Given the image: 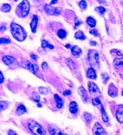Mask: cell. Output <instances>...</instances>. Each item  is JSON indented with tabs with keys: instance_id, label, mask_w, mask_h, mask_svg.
I'll return each instance as SVG.
<instances>
[{
	"instance_id": "obj_32",
	"label": "cell",
	"mask_w": 123,
	"mask_h": 135,
	"mask_svg": "<svg viewBox=\"0 0 123 135\" xmlns=\"http://www.w3.org/2000/svg\"><path fill=\"white\" fill-rule=\"evenodd\" d=\"M39 92H40V94H42V95H47V94H48V89H47V88H43V87H40V88H39Z\"/></svg>"
},
{
	"instance_id": "obj_7",
	"label": "cell",
	"mask_w": 123,
	"mask_h": 135,
	"mask_svg": "<svg viewBox=\"0 0 123 135\" xmlns=\"http://www.w3.org/2000/svg\"><path fill=\"white\" fill-rule=\"evenodd\" d=\"M93 134L94 135H100L105 134V132L101 124L98 122H96L93 126Z\"/></svg>"
},
{
	"instance_id": "obj_17",
	"label": "cell",
	"mask_w": 123,
	"mask_h": 135,
	"mask_svg": "<svg viewBox=\"0 0 123 135\" xmlns=\"http://www.w3.org/2000/svg\"><path fill=\"white\" fill-rule=\"evenodd\" d=\"M26 65H27V69H28L31 72H33V74H36V72H37V69H38L37 65H36V64H32L31 62H30V61H27Z\"/></svg>"
},
{
	"instance_id": "obj_40",
	"label": "cell",
	"mask_w": 123,
	"mask_h": 135,
	"mask_svg": "<svg viewBox=\"0 0 123 135\" xmlns=\"http://www.w3.org/2000/svg\"><path fill=\"white\" fill-rule=\"evenodd\" d=\"M41 67H42V69H43V70H45V69L48 67V64H47V63H46V62H43V63L42 64V65H41Z\"/></svg>"
},
{
	"instance_id": "obj_49",
	"label": "cell",
	"mask_w": 123,
	"mask_h": 135,
	"mask_svg": "<svg viewBox=\"0 0 123 135\" xmlns=\"http://www.w3.org/2000/svg\"><path fill=\"white\" fill-rule=\"evenodd\" d=\"M37 106H38L39 108H41V107H42V105L40 104V103H38V104H37Z\"/></svg>"
},
{
	"instance_id": "obj_14",
	"label": "cell",
	"mask_w": 123,
	"mask_h": 135,
	"mask_svg": "<svg viewBox=\"0 0 123 135\" xmlns=\"http://www.w3.org/2000/svg\"><path fill=\"white\" fill-rule=\"evenodd\" d=\"M86 77L89 79H95L97 78V74L93 68H89L86 72Z\"/></svg>"
},
{
	"instance_id": "obj_47",
	"label": "cell",
	"mask_w": 123,
	"mask_h": 135,
	"mask_svg": "<svg viewBox=\"0 0 123 135\" xmlns=\"http://www.w3.org/2000/svg\"><path fill=\"white\" fill-rule=\"evenodd\" d=\"M58 2V0H52L51 1H50V4L52 5V4H55Z\"/></svg>"
},
{
	"instance_id": "obj_38",
	"label": "cell",
	"mask_w": 123,
	"mask_h": 135,
	"mask_svg": "<svg viewBox=\"0 0 123 135\" xmlns=\"http://www.w3.org/2000/svg\"><path fill=\"white\" fill-rule=\"evenodd\" d=\"M89 33L91 34H92V35H95V36H97V35H98V32H97V30H95V29L91 30Z\"/></svg>"
},
{
	"instance_id": "obj_20",
	"label": "cell",
	"mask_w": 123,
	"mask_h": 135,
	"mask_svg": "<svg viewBox=\"0 0 123 135\" xmlns=\"http://www.w3.org/2000/svg\"><path fill=\"white\" fill-rule=\"evenodd\" d=\"M101 118H102V120L104 122H107L109 121V116L107 115V113L106 112L103 106H101Z\"/></svg>"
},
{
	"instance_id": "obj_9",
	"label": "cell",
	"mask_w": 123,
	"mask_h": 135,
	"mask_svg": "<svg viewBox=\"0 0 123 135\" xmlns=\"http://www.w3.org/2000/svg\"><path fill=\"white\" fill-rule=\"evenodd\" d=\"M116 118L120 123H123V105H119L116 111Z\"/></svg>"
},
{
	"instance_id": "obj_52",
	"label": "cell",
	"mask_w": 123,
	"mask_h": 135,
	"mask_svg": "<svg viewBox=\"0 0 123 135\" xmlns=\"http://www.w3.org/2000/svg\"><path fill=\"white\" fill-rule=\"evenodd\" d=\"M14 1H17L18 0H14Z\"/></svg>"
},
{
	"instance_id": "obj_24",
	"label": "cell",
	"mask_w": 123,
	"mask_h": 135,
	"mask_svg": "<svg viewBox=\"0 0 123 135\" xmlns=\"http://www.w3.org/2000/svg\"><path fill=\"white\" fill-rule=\"evenodd\" d=\"M57 35H58V36L61 39H63V38H65L66 37L67 33H66V32L65 30H63V29H60V30H58Z\"/></svg>"
},
{
	"instance_id": "obj_35",
	"label": "cell",
	"mask_w": 123,
	"mask_h": 135,
	"mask_svg": "<svg viewBox=\"0 0 123 135\" xmlns=\"http://www.w3.org/2000/svg\"><path fill=\"white\" fill-rule=\"evenodd\" d=\"M49 44H48V42L47 41H45V40H43V41H42V48H48V46H49Z\"/></svg>"
},
{
	"instance_id": "obj_41",
	"label": "cell",
	"mask_w": 123,
	"mask_h": 135,
	"mask_svg": "<svg viewBox=\"0 0 123 135\" xmlns=\"http://www.w3.org/2000/svg\"><path fill=\"white\" fill-rule=\"evenodd\" d=\"M6 30H7V27H6V25H1V28H0V30H1V32H4V31H5Z\"/></svg>"
},
{
	"instance_id": "obj_28",
	"label": "cell",
	"mask_w": 123,
	"mask_h": 135,
	"mask_svg": "<svg viewBox=\"0 0 123 135\" xmlns=\"http://www.w3.org/2000/svg\"><path fill=\"white\" fill-rule=\"evenodd\" d=\"M78 5L81 7V9H82L83 10H86L87 8V3H86V1L85 0H81L79 2Z\"/></svg>"
},
{
	"instance_id": "obj_37",
	"label": "cell",
	"mask_w": 123,
	"mask_h": 135,
	"mask_svg": "<svg viewBox=\"0 0 123 135\" xmlns=\"http://www.w3.org/2000/svg\"><path fill=\"white\" fill-rule=\"evenodd\" d=\"M102 77H103V79H104V82H107L109 79H110V77H109V76L108 75H107L105 73H104V74H102Z\"/></svg>"
},
{
	"instance_id": "obj_26",
	"label": "cell",
	"mask_w": 123,
	"mask_h": 135,
	"mask_svg": "<svg viewBox=\"0 0 123 135\" xmlns=\"http://www.w3.org/2000/svg\"><path fill=\"white\" fill-rule=\"evenodd\" d=\"M1 10L4 12H8L11 10V6L8 4H4L1 8Z\"/></svg>"
},
{
	"instance_id": "obj_15",
	"label": "cell",
	"mask_w": 123,
	"mask_h": 135,
	"mask_svg": "<svg viewBox=\"0 0 123 135\" xmlns=\"http://www.w3.org/2000/svg\"><path fill=\"white\" fill-rule=\"evenodd\" d=\"M48 131L51 135H63L59 129H58L57 128L54 127L53 126H49Z\"/></svg>"
},
{
	"instance_id": "obj_27",
	"label": "cell",
	"mask_w": 123,
	"mask_h": 135,
	"mask_svg": "<svg viewBox=\"0 0 123 135\" xmlns=\"http://www.w3.org/2000/svg\"><path fill=\"white\" fill-rule=\"evenodd\" d=\"M84 119H85L86 121L88 124L91 123V120H92V116H91V114H90L89 113L85 112L84 113Z\"/></svg>"
},
{
	"instance_id": "obj_53",
	"label": "cell",
	"mask_w": 123,
	"mask_h": 135,
	"mask_svg": "<svg viewBox=\"0 0 123 135\" xmlns=\"http://www.w3.org/2000/svg\"><path fill=\"white\" fill-rule=\"evenodd\" d=\"M105 135V134H102V135Z\"/></svg>"
},
{
	"instance_id": "obj_43",
	"label": "cell",
	"mask_w": 123,
	"mask_h": 135,
	"mask_svg": "<svg viewBox=\"0 0 123 135\" xmlns=\"http://www.w3.org/2000/svg\"><path fill=\"white\" fill-rule=\"evenodd\" d=\"M8 135H17V133H16L14 131H13V130H10V131H9V132H8Z\"/></svg>"
},
{
	"instance_id": "obj_29",
	"label": "cell",
	"mask_w": 123,
	"mask_h": 135,
	"mask_svg": "<svg viewBox=\"0 0 123 135\" xmlns=\"http://www.w3.org/2000/svg\"><path fill=\"white\" fill-rule=\"evenodd\" d=\"M8 105H9L8 102H6V101L0 102V108H1V111H4V109L7 108Z\"/></svg>"
},
{
	"instance_id": "obj_50",
	"label": "cell",
	"mask_w": 123,
	"mask_h": 135,
	"mask_svg": "<svg viewBox=\"0 0 123 135\" xmlns=\"http://www.w3.org/2000/svg\"><path fill=\"white\" fill-rule=\"evenodd\" d=\"M66 48H71V45L69 44V45H66Z\"/></svg>"
},
{
	"instance_id": "obj_19",
	"label": "cell",
	"mask_w": 123,
	"mask_h": 135,
	"mask_svg": "<svg viewBox=\"0 0 123 135\" xmlns=\"http://www.w3.org/2000/svg\"><path fill=\"white\" fill-rule=\"evenodd\" d=\"M54 98H55V100H56V106H57V108H61L63 107V100L57 94H55Z\"/></svg>"
},
{
	"instance_id": "obj_48",
	"label": "cell",
	"mask_w": 123,
	"mask_h": 135,
	"mask_svg": "<svg viewBox=\"0 0 123 135\" xmlns=\"http://www.w3.org/2000/svg\"><path fill=\"white\" fill-rule=\"evenodd\" d=\"M48 48H49L50 49H53V48H54V46L53 45H50V44L49 46H48Z\"/></svg>"
},
{
	"instance_id": "obj_10",
	"label": "cell",
	"mask_w": 123,
	"mask_h": 135,
	"mask_svg": "<svg viewBox=\"0 0 123 135\" xmlns=\"http://www.w3.org/2000/svg\"><path fill=\"white\" fill-rule=\"evenodd\" d=\"M108 94L110 95V96H111L112 98H114V97L117 96V94H118L117 88L113 84H111V85L109 86Z\"/></svg>"
},
{
	"instance_id": "obj_42",
	"label": "cell",
	"mask_w": 123,
	"mask_h": 135,
	"mask_svg": "<svg viewBox=\"0 0 123 135\" xmlns=\"http://www.w3.org/2000/svg\"><path fill=\"white\" fill-rule=\"evenodd\" d=\"M30 57H31V59H33V60H35V61L37 60V58H38L36 54H31Z\"/></svg>"
},
{
	"instance_id": "obj_2",
	"label": "cell",
	"mask_w": 123,
	"mask_h": 135,
	"mask_svg": "<svg viewBox=\"0 0 123 135\" xmlns=\"http://www.w3.org/2000/svg\"><path fill=\"white\" fill-rule=\"evenodd\" d=\"M28 127L31 132L35 135H46L45 131L43 127L36 121L30 120L28 121Z\"/></svg>"
},
{
	"instance_id": "obj_36",
	"label": "cell",
	"mask_w": 123,
	"mask_h": 135,
	"mask_svg": "<svg viewBox=\"0 0 123 135\" xmlns=\"http://www.w3.org/2000/svg\"><path fill=\"white\" fill-rule=\"evenodd\" d=\"M81 23H82V21H81V20H80L78 18H76V20H75V27H74V28H75V29L77 28V27H78V25H80Z\"/></svg>"
},
{
	"instance_id": "obj_18",
	"label": "cell",
	"mask_w": 123,
	"mask_h": 135,
	"mask_svg": "<svg viewBox=\"0 0 123 135\" xmlns=\"http://www.w3.org/2000/svg\"><path fill=\"white\" fill-rule=\"evenodd\" d=\"M71 54L74 56L78 57L81 54V49L78 47V45H74L71 48Z\"/></svg>"
},
{
	"instance_id": "obj_23",
	"label": "cell",
	"mask_w": 123,
	"mask_h": 135,
	"mask_svg": "<svg viewBox=\"0 0 123 135\" xmlns=\"http://www.w3.org/2000/svg\"><path fill=\"white\" fill-rule=\"evenodd\" d=\"M25 112H26V108H25V106L23 105H20L17 108V115H19V116L23 115V114H24Z\"/></svg>"
},
{
	"instance_id": "obj_51",
	"label": "cell",
	"mask_w": 123,
	"mask_h": 135,
	"mask_svg": "<svg viewBox=\"0 0 123 135\" xmlns=\"http://www.w3.org/2000/svg\"><path fill=\"white\" fill-rule=\"evenodd\" d=\"M122 95H123V92H122Z\"/></svg>"
},
{
	"instance_id": "obj_54",
	"label": "cell",
	"mask_w": 123,
	"mask_h": 135,
	"mask_svg": "<svg viewBox=\"0 0 123 135\" xmlns=\"http://www.w3.org/2000/svg\"></svg>"
},
{
	"instance_id": "obj_3",
	"label": "cell",
	"mask_w": 123,
	"mask_h": 135,
	"mask_svg": "<svg viewBox=\"0 0 123 135\" xmlns=\"http://www.w3.org/2000/svg\"><path fill=\"white\" fill-rule=\"evenodd\" d=\"M18 7L21 10L22 16L26 17L30 12V2L27 0H23V1L20 2V4H19Z\"/></svg>"
},
{
	"instance_id": "obj_25",
	"label": "cell",
	"mask_w": 123,
	"mask_h": 135,
	"mask_svg": "<svg viewBox=\"0 0 123 135\" xmlns=\"http://www.w3.org/2000/svg\"><path fill=\"white\" fill-rule=\"evenodd\" d=\"M75 38L78 40H85L86 36L82 31H78L75 33Z\"/></svg>"
},
{
	"instance_id": "obj_45",
	"label": "cell",
	"mask_w": 123,
	"mask_h": 135,
	"mask_svg": "<svg viewBox=\"0 0 123 135\" xmlns=\"http://www.w3.org/2000/svg\"><path fill=\"white\" fill-rule=\"evenodd\" d=\"M97 42H95V41H91L90 42V45H93V46H96L97 45Z\"/></svg>"
},
{
	"instance_id": "obj_8",
	"label": "cell",
	"mask_w": 123,
	"mask_h": 135,
	"mask_svg": "<svg viewBox=\"0 0 123 135\" xmlns=\"http://www.w3.org/2000/svg\"><path fill=\"white\" fill-rule=\"evenodd\" d=\"M78 94L81 95V99L83 100V101L85 102V103L88 101V100H89V95H88L87 91L86 90V89H85L84 87H80V88H78Z\"/></svg>"
},
{
	"instance_id": "obj_31",
	"label": "cell",
	"mask_w": 123,
	"mask_h": 135,
	"mask_svg": "<svg viewBox=\"0 0 123 135\" xmlns=\"http://www.w3.org/2000/svg\"><path fill=\"white\" fill-rule=\"evenodd\" d=\"M11 43V41L10 39H7V38H0V44H9Z\"/></svg>"
},
{
	"instance_id": "obj_33",
	"label": "cell",
	"mask_w": 123,
	"mask_h": 135,
	"mask_svg": "<svg viewBox=\"0 0 123 135\" xmlns=\"http://www.w3.org/2000/svg\"><path fill=\"white\" fill-rule=\"evenodd\" d=\"M92 104L94 105H100L101 101L99 100V98H93L92 99Z\"/></svg>"
},
{
	"instance_id": "obj_1",
	"label": "cell",
	"mask_w": 123,
	"mask_h": 135,
	"mask_svg": "<svg viewBox=\"0 0 123 135\" xmlns=\"http://www.w3.org/2000/svg\"><path fill=\"white\" fill-rule=\"evenodd\" d=\"M10 30L12 36L18 41H23L27 38V33L22 26L17 23H12L10 25Z\"/></svg>"
},
{
	"instance_id": "obj_12",
	"label": "cell",
	"mask_w": 123,
	"mask_h": 135,
	"mask_svg": "<svg viewBox=\"0 0 123 135\" xmlns=\"http://www.w3.org/2000/svg\"><path fill=\"white\" fill-rule=\"evenodd\" d=\"M30 28L33 33H36L37 30V15H34L33 18L31 21V23L30 24Z\"/></svg>"
},
{
	"instance_id": "obj_30",
	"label": "cell",
	"mask_w": 123,
	"mask_h": 135,
	"mask_svg": "<svg viewBox=\"0 0 123 135\" xmlns=\"http://www.w3.org/2000/svg\"><path fill=\"white\" fill-rule=\"evenodd\" d=\"M33 100L35 102H37V103H39L40 101V97L39 96V95L37 93V92H34L33 93Z\"/></svg>"
},
{
	"instance_id": "obj_34",
	"label": "cell",
	"mask_w": 123,
	"mask_h": 135,
	"mask_svg": "<svg viewBox=\"0 0 123 135\" xmlns=\"http://www.w3.org/2000/svg\"><path fill=\"white\" fill-rule=\"evenodd\" d=\"M97 10L99 12L101 15H103V14L106 12L105 8H104V7H97Z\"/></svg>"
},
{
	"instance_id": "obj_13",
	"label": "cell",
	"mask_w": 123,
	"mask_h": 135,
	"mask_svg": "<svg viewBox=\"0 0 123 135\" xmlns=\"http://www.w3.org/2000/svg\"><path fill=\"white\" fill-rule=\"evenodd\" d=\"M78 104L76 103V102L72 101L71 102L70 105H69V111L72 114H75L78 111Z\"/></svg>"
},
{
	"instance_id": "obj_6",
	"label": "cell",
	"mask_w": 123,
	"mask_h": 135,
	"mask_svg": "<svg viewBox=\"0 0 123 135\" xmlns=\"http://www.w3.org/2000/svg\"><path fill=\"white\" fill-rule=\"evenodd\" d=\"M44 9L45 11L50 15H58L61 14V8H58V7H53L51 6V4H46L44 6Z\"/></svg>"
},
{
	"instance_id": "obj_16",
	"label": "cell",
	"mask_w": 123,
	"mask_h": 135,
	"mask_svg": "<svg viewBox=\"0 0 123 135\" xmlns=\"http://www.w3.org/2000/svg\"><path fill=\"white\" fill-rule=\"evenodd\" d=\"M117 56H120L121 58H117L114 61V64L116 66H119V65H123V54L120 51H117Z\"/></svg>"
},
{
	"instance_id": "obj_44",
	"label": "cell",
	"mask_w": 123,
	"mask_h": 135,
	"mask_svg": "<svg viewBox=\"0 0 123 135\" xmlns=\"http://www.w3.org/2000/svg\"><path fill=\"white\" fill-rule=\"evenodd\" d=\"M0 77H1V79H0V83H2L4 82V76L2 72H0Z\"/></svg>"
},
{
	"instance_id": "obj_46",
	"label": "cell",
	"mask_w": 123,
	"mask_h": 135,
	"mask_svg": "<svg viewBox=\"0 0 123 135\" xmlns=\"http://www.w3.org/2000/svg\"><path fill=\"white\" fill-rule=\"evenodd\" d=\"M98 1H99V2L100 4H107L105 0H98Z\"/></svg>"
},
{
	"instance_id": "obj_5",
	"label": "cell",
	"mask_w": 123,
	"mask_h": 135,
	"mask_svg": "<svg viewBox=\"0 0 123 135\" xmlns=\"http://www.w3.org/2000/svg\"><path fill=\"white\" fill-rule=\"evenodd\" d=\"M88 87H89V90L91 95L93 96V97H95V98H98V96L100 95V91L99 90L97 85L94 82H88Z\"/></svg>"
},
{
	"instance_id": "obj_22",
	"label": "cell",
	"mask_w": 123,
	"mask_h": 135,
	"mask_svg": "<svg viewBox=\"0 0 123 135\" xmlns=\"http://www.w3.org/2000/svg\"><path fill=\"white\" fill-rule=\"evenodd\" d=\"M86 23H87V24L89 25L91 28H94L96 26V24H97L96 20L93 17H89L86 19Z\"/></svg>"
},
{
	"instance_id": "obj_21",
	"label": "cell",
	"mask_w": 123,
	"mask_h": 135,
	"mask_svg": "<svg viewBox=\"0 0 123 135\" xmlns=\"http://www.w3.org/2000/svg\"><path fill=\"white\" fill-rule=\"evenodd\" d=\"M66 63L71 69H76V64L71 59H66Z\"/></svg>"
},
{
	"instance_id": "obj_39",
	"label": "cell",
	"mask_w": 123,
	"mask_h": 135,
	"mask_svg": "<svg viewBox=\"0 0 123 135\" xmlns=\"http://www.w3.org/2000/svg\"><path fill=\"white\" fill-rule=\"evenodd\" d=\"M63 95L64 96H66V95H70L71 94V90H66L65 92H63Z\"/></svg>"
},
{
	"instance_id": "obj_4",
	"label": "cell",
	"mask_w": 123,
	"mask_h": 135,
	"mask_svg": "<svg viewBox=\"0 0 123 135\" xmlns=\"http://www.w3.org/2000/svg\"><path fill=\"white\" fill-rule=\"evenodd\" d=\"M99 59V53L96 50H89L88 54V60L91 64H97Z\"/></svg>"
},
{
	"instance_id": "obj_11",
	"label": "cell",
	"mask_w": 123,
	"mask_h": 135,
	"mask_svg": "<svg viewBox=\"0 0 123 135\" xmlns=\"http://www.w3.org/2000/svg\"><path fill=\"white\" fill-rule=\"evenodd\" d=\"M2 61L6 65H11L14 61L15 59L12 56H4L2 57Z\"/></svg>"
}]
</instances>
